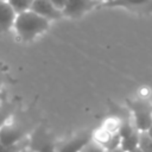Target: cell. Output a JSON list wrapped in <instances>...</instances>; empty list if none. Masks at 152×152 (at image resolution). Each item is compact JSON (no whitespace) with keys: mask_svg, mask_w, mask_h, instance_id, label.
I'll return each instance as SVG.
<instances>
[{"mask_svg":"<svg viewBox=\"0 0 152 152\" xmlns=\"http://www.w3.org/2000/svg\"><path fill=\"white\" fill-rule=\"evenodd\" d=\"M50 1H51V2H52V4H53L58 10H61V11H62V10L64 8V6H65V4H66V1H68V0H50Z\"/></svg>","mask_w":152,"mask_h":152,"instance_id":"obj_16","label":"cell"},{"mask_svg":"<svg viewBox=\"0 0 152 152\" xmlns=\"http://www.w3.org/2000/svg\"><path fill=\"white\" fill-rule=\"evenodd\" d=\"M23 152H34V151H32L31 148H28V147H27V148H26V150H24Z\"/></svg>","mask_w":152,"mask_h":152,"instance_id":"obj_21","label":"cell"},{"mask_svg":"<svg viewBox=\"0 0 152 152\" xmlns=\"http://www.w3.org/2000/svg\"><path fill=\"white\" fill-rule=\"evenodd\" d=\"M28 145H30V137L13 145H6V144L0 142V152H23L24 150L28 147Z\"/></svg>","mask_w":152,"mask_h":152,"instance_id":"obj_12","label":"cell"},{"mask_svg":"<svg viewBox=\"0 0 152 152\" xmlns=\"http://www.w3.org/2000/svg\"><path fill=\"white\" fill-rule=\"evenodd\" d=\"M5 78H6V76H5V74H4V71L0 69V93H1V89H2V86H4V83H5Z\"/></svg>","mask_w":152,"mask_h":152,"instance_id":"obj_17","label":"cell"},{"mask_svg":"<svg viewBox=\"0 0 152 152\" xmlns=\"http://www.w3.org/2000/svg\"><path fill=\"white\" fill-rule=\"evenodd\" d=\"M147 134H148V135H150V137L152 138V124H151V126H150V128L147 129Z\"/></svg>","mask_w":152,"mask_h":152,"instance_id":"obj_19","label":"cell"},{"mask_svg":"<svg viewBox=\"0 0 152 152\" xmlns=\"http://www.w3.org/2000/svg\"><path fill=\"white\" fill-rule=\"evenodd\" d=\"M56 144L57 140L42 125L36 126L32 133L30 134L28 148L34 152H57Z\"/></svg>","mask_w":152,"mask_h":152,"instance_id":"obj_3","label":"cell"},{"mask_svg":"<svg viewBox=\"0 0 152 152\" xmlns=\"http://www.w3.org/2000/svg\"><path fill=\"white\" fill-rule=\"evenodd\" d=\"M100 1L96 0H68L64 8L62 10L63 15L77 18L96 7Z\"/></svg>","mask_w":152,"mask_h":152,"instance_id":"obj_6","label":"cell"},{"mask_svg":"<svg viewBox=\"0 0 152 152\" xmlns=\"http://www.w3.org/2000/svg\"><path fill=\"white\" fill-rule=\"evenodd\" d=\"M31 11L48 20H57L63 17V12L58 10L50 0H33Z\"/></svg>","mask_w":152,"mask_h":152,"instance_id":"obj_7","label":"cell"},{"mask_svg":"<svg viewBox=\"0 0 152 152\" xmlns=\"http://www.w3.org/2000/svg\"><path fill=\"white\" fill-rule=\"evenodd\" d=\"M131 152H142V151H141V150L138 147V148H135V150H133V151H131Z\"/></svg>","mask_w":152,"mask_h":152,"instance_id":"obj_20","label":"cell"},{"mask_svg":"<svg viewBox=\"0 0 152 152\" xmlns=\"http://www.w3.org/2000/svg\"><path fill=\"white\" fill-rule=\"evenodd\" d=\"M17 13L7 0H0V33L7 32L14 26Z\"/></svg>","mask_w":152,"mask_h":152,"instance_id":"obj_8","label":"cell"},{"mask_svg":"<svg viewBox=\"0 0 152 152\" xmlns=\"http://www.w3.org/2000/svg\"><path fill=\"white\" fill-rule=\"evenodd\" d=\"M17 14L30 11L33 0H7Z\"/></svg>","mask_w":152,"mask_h":152,"instance_id":"obj_13","label":"cell"},{"mask_svg":"<svg viewBox=\"0 0 152 152\" xmlns=\"http://www.w3.org/2000/svg\"><path fill=\"white\" fill-rule=\"evenodd\" d=\"M15 113V104L10 101H0V129Z\"/></svg>","mask_w":152,"mask_h":152,"instance_id":"obj_9","label":"cell"},{"mask_svg":"<svg viewBox=\"0 0 152 152\" xmlns=\"http://www.w3.org/2000/svg\"><path fill=\"white\" fill-rule=\"evenodd\" d=\"M131 110L133 112V122L139 132H147L152 124V109L145 101L138 100L129 102Z\"/></svg>","mask_w":152,"mask_h":152,"instance_id":"obj_4","label":"cell"},{"mask_svg":"<svg viewBox=\"0 0 152 152\" xmlns=\"http://www.w3.org/2000/svg\"><path fill=\"white\" fill-rule=\"evenodd\" d=\"M91 139H93L91 131H82L63 140H57L56 148L57 152H81V150Z\"/></svg>","mask_w":152,"mask_h":152,"instance_id":"obj_5","label":"cell"},{"mask_svg":"<svg viewBox=\"0 0 152 152\" xmlns=\"http://www.w3.org/2000/svg\"><path fill=\"white\" fill-rule=\"evenodd\" d=\"M81 152H107V150L102 146V145H100L99 142H96L95 140H90L82 150H81Z\"/></svg>","mask_w":152,"mask_h":152,"instance_id":"obj_15","label":"cell"},{"mask_svg":"<svg viewBox=\"0 0 152 152\" xmlns=\"http://www.w3.org/2000/svg\"><path fill=\"white\" fill-rule=\"evenodd\" d=\"M96 1H100V2H101V1H104V2H108V1H112V0H96Z\"/></svg>","mask_w":152,"mask_h":152,"instance_id":"obj_22","label":"cell"},{"mask_svg":"<svg viewBox=\"0 0 152 152\" xmlns=\"http://www.w3.org/2000/svg\"><path fill=\"white\" fill-rule=\"evenodd\" d=\"M138 147L142 152H152V138L147 134V132H140Z\"/></svg>","mask_w":152,"mask_h":152,"instance_id":"obj_14","label":"cell"},{"mask_svg":"<svg viewBox=\"0 0 152 152\" xmlns=\"http://www.w3.org/2000/svg\"><path fill=\"white\" fill-rule=\"evenodd\" d=\"M107 152H125L121 147H118V148H114V150H110V151H107Z\"/></svg>","mask_w":152,"mask_h":152,"instance_id":"obj_18","label":"cell"},{"mask_svg":"<svg viewBox=\"0 0 152 152\" xmlns=\"http://www.w3.org/2000/svg\"><path fill=\"white\" fill-rule=\"evenodd\" d=\"M150 0H112V1H108V2H104L102 6H106V7H116V6H120V7H135V6H140V5H144L146 2H148Z\"/></svg>","mask_w":152,"mask_h":152,"instance_id":"obj_11","label":"cell"},{"mask_svg":"<svg viewBox=\"0 0 152 152\" xmlns=\"http://www.w3.org/2000/svg\"><path fill=\"white\" fill-rule=\"evenodd\" d=\"M50 26V20L43 18L33 11H26L17 14L14 30L18 37L24 42L33 40L38 34L45 32Z\"/></svg>","mask_w":152,"mask_h":152,"instance_id":"obj_1","label":"cell"},{"mask_svg":"<svg viewBox=\"0 0 152 152\" xmlns=\"http://www.w3.org/2000/svg\"><path fill=\"white\" fill-rule=\"evenodd\" d=\"M34 127L36 126H33L28 119L15 116L14 113L13 116L0 129V142L6 145L20 142L30 137Z\"/></svg>","mask_w":152,"mask_h":152,"instance_id":"obj_2","label":"cell"},{"mask_svg":"<svg viewBox=\"0 0 152 152\" xmlns=\"http://www.w3.org/2000/svg\"><path fill=\"white\" fill-rule=\"evenodd\" d=\"M139 135H140V132L139 131H135L131 135H128L126 138H121L120 147L125 152H131V151L138 148V145H139Z\"/></svg>","mask_w":152,"mask_h":152,"instance_id":"obj_10","label":"cell"}]
</instances>
